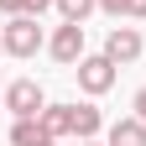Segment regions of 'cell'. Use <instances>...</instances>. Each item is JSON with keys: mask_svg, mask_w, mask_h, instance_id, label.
Masks as SVG:
<instances>
[{"mask_svg": "<svg viewBox=\"0 0 146 146\" xmlns=\"http://www.w3.org/2000/svg\"><path fill=\"white\" fill-rule=\"evenodd\" d=\"M5 58H36L47 47V31H42V16H5Z\"/></svg>", "mask_w": 146, "mask_h": 146, "instance_id": "obj_1", "label": "cell"}, {"mask_svg": "<svg viewBox=\"0 0 146 146\" xmlns=\"http://www.w3.org/2000/svg\"><path fill=\"white\" fill-rule=\"evenodd\" d=\"M73 73H78V89L89 99H99V94H110L115 89V73H120V63L110 58V52H84L78 63H73Z\"/></svg>", "mask_w": 146, "mask_h": 146, "instance_id": "obj_2", "label": "cell"}, {"mask_svg": "<svg viewBox=\"0 0 146 146\" xmlns=\"http://www.w3.org/2000/svg\"><path fill=\"white\" fill-rule=\"evenodd\" d=\"M0 104L21 120V115H42V110H47V94H42V84H36V78H16V84H5Z\"/></svg>", "mask_w": 146, "mask_h": 146, "instance_id": "obj_3", "label": "cell"}, {"mask_svg": "<svg viewBox=\"0 0 146 146\" xmlns=\"http://www.w3.org/2000/svg\"><path fill=\"white\" fill-rule=\"evenodd\" d=\"M47 52H52V63L73 68V63L84 58V21H63L58 31L47 36Z\"/></svg>", "mask_w": 146, "mask_h": 146, "instance_id": "obj_4", "label": "cell"}, {"mask_svg": "<svg viewBox=\"0 0 146 146\" xmlns=\"http://www.w3.org/2000/svg\"><path fill=\"white\" fill-rule=\"evenodd\" d=\"M104 52H110V58H115V63L125 68V63H136L141 52H146V36H141L136 26H115V31L104 36Z\"/></svg>", "mask_w": 146, "mask_h": 146, "instance_id": "obj_5", "label": "cell"}, {"mask_svg": "<svg viewBox=\"0 0 146 146\" xmlns=\"http://www.w3.org/2000/svg\"><path fill=\"white\" fill-rule=\"evenodd\" d=\"M104 141L110 146H146V120L141 115H125V120H115L104 131Z\"/></svg>", "mask_w": 146, "mask_h": 146, "instance_id": "obj_6", "label": "cell"}, {"mask_svg": "<svg viewBox=\"0 0 146 146\" xmlns=\"http://www.w3.org/2000/svg\"><path fill=\"white\" fill-rule=\"evenodd\" d=\"M42 141H52L47 125H42V115H21L11 125V146H42Z\"/></svg>", "mask_w": 146, "mask_h": 146, "instance_id": "obj_7", "label": "cell"}, {"mask_svg": "<svg viewBox=\"0 0 146 146\" xmlns=\"http://www.w3.org/2000/svg\"><path fill=\"white\" fill-rule=\"evenodd\" d=\"M104 131V115H99V110L94 104H73V136H78V141H94Z\"/></svg>", "mask_w": 146, "mask_h": 146, "instance_id": "obj_8", "label": "cell"}, {"mask_svg": "<svg viewBox=\"0 0 146 146\" xmlns=\"http://www.w3.org/2000/svg\"><path fill=\"white\" fill-rule=\"evenodd\" d=\"M42 125H47V136H52V141L73 136V104H47V110H42Z\"/></svg>", "mask_w": 146, "mask_h": 146, "instance_id": "obj_9", "label": "cell"}, {"mask_svg": "<svg viewBox=\"0 0 146 146\" xmlns=\"http://www.w3.org/2000/svg\"><path fill=\"white\" fill-rule=\"evenodd\" d=\"M99 11L115 21H146V0H99Z\"/></svg>", "mask_w": 146, "mask_h": 146, "instance_id": "obj_10", "label": "cell"}, {"mask_svg": "<svg viewBox=\"0 0 146 146\" xmlns=\"http://www.w3.org/2000/svg\"><path fill=\"white\" fill-rule=\"evenodd\" d=\"M63 21H89V11H99V0H52Z\"/></svg>", "mask_w": 146, "mask_h": 146, "instance_id": "obj_11", "label": "cell"}, {"mask_svg": "<svg viewBox=\"0 0 146 146\" xmlns=\"http://www.w3.org/2000/svg\"><path fill=\"white\" fill-rule=\"evenodd\" d=\"M52 5V0H0V11H5V16H42Z\"/></svg>", "mask_w": 146, "mask_h": 146, "instance_id": "obj_12", "label": "cell"}, {"mask_svg": "<svg viewBox=\"0 0 146 146\" xmlns=\"http://www.w3.org/2000/svg\"><path fill=\"white\" fill-rule=\"evenodd\" d=\"M131 110H136V115L146 120V89H136V99H131Z\"/></svg>", "mask_w": 146, "mask_h": 146, "instance_id": "obj_13", "label": "cell"}, {"mask_svg": "<svg viewBox=\"0 0 146 146\" xmlns=\"http://www.w3.org/2000/svg\"><path fill=\"white\" fill-rule=\"evenodd\" d=\"M78 146H110V141H99V136H94V141H78Z\"/></svg>", "mask_w": 146, "mask_h": 146, "instance_id": "obj_14", "label": "cell"}, {"mask_svg": "<svg viewBox=\"0 0 146 146\" xmlns=\"http://www.w3.org/2000/svg\"><path fill=\"white\" fill-rule=\"evenodd\" d=\"M0 58H5V36H0Z\"/></svg>", "mask_w": 146, "mask_h": 146, "instance_id": "obj_15", "label": "cell"}, {"mask_svg": "<svg viewBox=\"0 0 146 146\" xmlns=\"http://www.w3.org/2000/svg\"><path fill=\"white\" fill-rule=\"evenodd\" d=\"M42 146H63V141H42Z\"/></svg>", "mask_w": 146, "mask_h": 146, "instance_id": "obj_16", "label": "cell"}]
</instances>
